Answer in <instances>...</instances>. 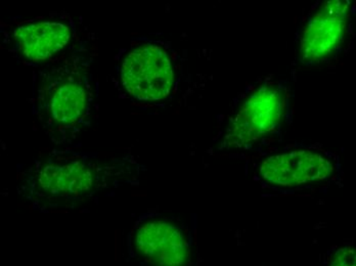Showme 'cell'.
Instances as JSON below:
<instances>
[{
	"label": "cell",
	"mask_w": 356,
	"mask_h": 266,
	"mask_svg": "<svg viewBox=\"0 0 356 266\" xmlns=\"http://www.w3.org/2000/svg\"><path fill=\"white\" fill-rule=\"evenodd\" d=\"M70 38V28L60 22L26 24L15 31L17 49L31 62H42L60 53L68 45Z\"/></svg>",
	"instance_id": "obj_8"
},
{
	"label": "cell",
	"mask_w": 356,
	"mask_h": 266,
	"mask_svg": "<svg viewBox=\"0 0 356 266\" xmlns=\"http://www.w3.org/2000/svg\"><path fill=\"white\" fill-rule=\"evenodd\" d=\"M131 250L143 266H188L190 248L184 231L168 220L143 218L131 237Z\"/></svg>",
	"instance_id": "obj_6"
},
{
	"label": "cell",
	"mask_w": 356,
	"mask_h": 266,
	"mask_svg": "<svg viewBox=\"0 0 356 266\" xmlns=\"http://www.w3.org/2000/svg\"><path fill=\"white\" fill-rule=\"evenodd\" d=\"M350 2L331 0L312 15L301 34L299 53L306 65L333 57L346 38L350 19Z\"/></svg>",
	"instance_id": "obj_5"
},
{
	"label": "cell",
	"mask_w": 356,
	"mask_h": 266,
	"mask_svg": "<svg viewBox=\"0 0 356 266\" xmlns=\"http://www.w3.org/2000/svg\"><path fill=\"white\" fill-rule=\"evenodd\" d=\"M121 77L125 90L138 101H159L172 88L170 58L159 45H140L125 58Z\"/></svg>",
	"instance_id": "obj_4"
},
{
	"label": "cell",
	"mask_w": 356,
	"mask_h": 266,
	"mask_svg": "<svg viewBox=\"0 0 356 266\" xmlns=\"http://www.w3.org/2000/svg\"><path fill=\"white\" fill-rule=\"evenodd\" d=\"M86 78L77 68L58 69L41 86L37 110L54 128H69L86 116L89 101Z\"/></svg>",
	"instance_id": "obj_3"
},
{
	"label": "cell",
	"mask_w": 356,
	"mask_h": 266,
	"mask_svg": "<svg viewBox=\"0 0 356 266\" xmlns=\"http://www.w3.org/2000/svg\"><path fill=\"white\" fill-rule=\"evenodd\" d=\"M334 172L331 160L318 151L296 150L266 158L258 168L266 183L293 189L329 178Z\"/></svg>",
	"instance_id": "obj_7"
},
{
	"label": "cell",
	"mask_w": 356,
	"mask_h": 266,
	"mask_svg": "<svg viewBox=\"0 0 356 266\" xmlns=\"http://www.w3.org/2000/svg\"><path fill=\"white\" fill-rule=\"evenodd\" d=\"M134 175L136 165L127 159L60 152L37 160L19 185L34 208L73 209Z\"/></svg>",
	"instance_id": "obj_1"
},
{
	"label": "cell",
	"mask_w": 356,
	"mask_h": 266,
	"mask_svg": "<svg viewBox=\"0 0 356 266\" xmlns=\"http://www.w3.org/2000/svg\"><path fill=\"white\" fill-rule=\"evenodd\" d=\"M327 266H356V248L345 246L334 251Z\"/></svg>",
	"instance_id": "obj_9"
},
{
	"label": "cell",
	"mask_w": 356,
	"mask_h": 266,
	"mask_svg": "<svg viewBox=\"0 0 356 266\" xmlns=\"http://www.w3.org/2000/svg\"><path fill=\"white\" fill-rule=\"evenodd\" d=\"M285 111V95L277 85H264L243 103L227 127L222 144L247 149L279 126Z\"/></svg>",
	"instance_id": "obj_2"
}]
</instances>
